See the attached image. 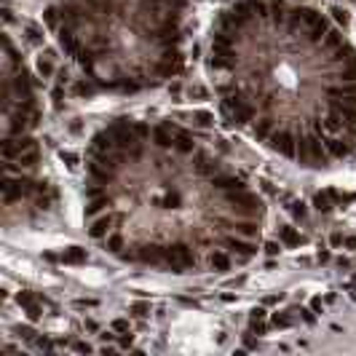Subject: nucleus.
Instances as JSON below:
<instances>
[{"instance_id": "obj_1", "label": "nucleus", "mask_w": 356, "mask_h": 356, "mask_svg": "<svg viewBox=\"0 0 356 356\" xmlns=\"http://www.w3.org/2000/svg\"><path fill=\"white\" fill-rule=\"evenodd\" d=\"M233 255L228 249H214L209 255V260H206V265L212 268L214 273H228V271H233Z\"/></svg>"}, {"instance_id": "obj_2", "label": "nucleus", "mask_w": 356, "mask_h": 356, "mask_svg": "<svg viewBox=\"0 0 356 356\" xmlns=\"http://www.w3.org/2000/svg\"><path fill=\"white\" fill-rule=\"evenodd\" d=\"M59 262L62 265H83V262H89V249L86 246H65V249L59 252Z\"/></svg>"}, {"instance_id": "obj_3", "label": "nucleus", "mask_w": 356, "mask_h": 356, "mask_svg": "<svg viewBox=\"0 0 356 356\" xmlns=\"http://www.w3.org/2000/svg\"><path fill=\"white\" fill-rule=\"evenodd\" d=\"M279 238H281V244H284V249H295V246L306 244V236H303L295 225H289V222L279 225Z\"/></svg>"}, {"instance_id": "obj_4", "label": "nucleus", "mask_w": 356, "mask_h": 356, "mask_svg": "<svg viewBox=\"0 0 356 356\" xmlns=\"http://www.w3.org/2000/svg\"><path fill=\"white\" fill-rule=\"evenodd\" d=\"M311 204H313V209H316V212H321V214H330V212L337 206V204H335V196H332V188H324V190H319L316 196H313Z\"/></svg>"}, {"instance_id": "obj_5", "label": "nucleus", "mask_w": 356, "mask_h": 356, "mask_svg": "<svg viewBox=\"0 0 356 356\" xmlns=\"http://www.w3.org/2000/svg\"><path fill=\"white\" fill-rule=\"evenodd\" d=\"M273 330H289L292 324H295V313L292 311H273L271 316H268Z\"/></svg>"}, {"instance_id": "obj_6", "label": "nucleus", "mask_w": 356, "mask_h": 356, "mask_svg": "<svg viewBox=\"0 0 356 356\" xmlns=\"http://www.w3.org/2000/svg\"><path fill=\"white\" fill-rule=\"evenodd\" d=\"M284 209L286 212H289V217H292V220H306V217H308V204H306V201H303V198H289V201H286V206H284Z\"/></svg>"}, {"instance_id": "obj_7", "label": "nucleus", "mask_w": 356, "mask_h": 356, "mask_svg": "<svg viewBox=\"0 0 356 356\" xmlns=\"http://www.w3.org/2000/svg\"><path fill=\"white\" fill-rule=\"evenodd\" d=\"M153 313V303L150 300H134L129 306V316L131 319H147Z\"/></svg>"}, {"instance_id": "obj_8", "label": "nucleus", "mask_w": 356, "mask_h": 356, "mask_svg": "<svg viewBox=\"0 0 356 356\" xmlns=\"http://www.w3.org/2000/svg\"><path fill=\"white\" fill-rule=\"evenodd\" d=\"M190 120H193V126H201V129H212L214 126V113L212 110H193L190 113Z\"/></svg>"}, {"instance_id": "obj_9", "label": "nucleus", "mask_w": 356, "mask_h": 356, "mask_svg": "<svg viewBox=\"0 0 356 356\" xmlns=\"http://www.w3.org/2000/svg\"><path fill=\"white\" fill-rule=\"evenodd\" d=\"M35 70H38V75L43 78V80H48V78L56 72V67H54V59H48V56H46V54H40V56H38V62H35Z\"/></svg>"}, {"instance_id": "obj_10", "label": "nucleus", "mask_w": 356, "mask_h": 356, "mask_svg": "<svg viewBox=\"0 0 356 356\" xmlns=\"http://www.w3.org/2000/svg\"><path fill=\"white\" fill-rule=\"evenodd\" d=\"M24 40H27L30 46H43V43H46L43 27H38V24H24Z\"/></svg>"}, {"instance_id": "obj_11", "label": "nucleus", "mask_w": 356, "mask_h": 356, "mask_svg": "<svg viewBox=\"0 0 356 356\" xmlns=\"http://www.w3.org/2000/svg\"><path fill=\"white\" fill-rule=\"evenodd\" d=\"M188 99L190 102H209L212 94L204 83H193V86H188Z\"/></svg>"}, {"instance_id": "obj_12", "label": "nucleus", "mask_w": 356, "mask_h": 356, "mask_svg": "<svg viewBox=\"0 0 356 356\" xmlns=\"http://www.w3.org/2000/svg\"><path fill=\"white\" fill-rule=\"evenodd\" d=\"M24 316H27V321L38 324V321L43 319V303L35 300V303H30V306H24Z\"/></svg>"}, {"instance_id": "obj_13", "label": "nucleus", "mask_w": 356, "mask_h": 356, "mask_svg": "<svg viewBox=\"0 0 356 356\" xmlns=\"http://www.w3.org/2000/svg\"><path fill=\"white\" fill-rule=\"evenodd\" d=\"M330 14H332V19H335L337 24H343V27H348V22H351V11H348L346 5H332Z\"/></svg>"}, {"instance_id": "obj_14", "label": "nucleus", "mask_w": 356, "mask_h": 356, "mask_svg": "<svg viewBox=\"0 0 356 356\" xmlns=\"http://www.w3.org/2000/svg\"><path fill=\"white\" fill-rule=\"evenodd\" d=\"M292 313H295V316H300L306 324H316V316H319L311 306H308V308L306 306H295V308H292Z\"/></svg>"}, {"instance_id": "obj_15", "label": "nucleus", "mask_w": 356, "mask_h": 356, "mask_svg": "<svg viewBox=\"0 0 356 356\" xmlns=\"http://www.w3.org/2000/svg\"><path fill=\"white\" fill-rule=\"evenodd\" d=\"M332 196H335V204L337 206H351L354 201H356V190L354 193H346V190H340V188H332Z\"/></svg>"}, {"instance_id": "obj_16", "label": "nucleus", "mask_w": 356, "mask_h": 356, "mask_svg": "<svg viewBox=\"0 0 356 356\" xmlns=\"http://www.w3.org/2000/svg\"><path fill=\"white\" fill-rule=\"evenodd\" d=\"M59 161L67 166V169H78V164H80V156H78L75 150H65V147H62V150H59Z\"/></svg>"}, {"instance_id": "obj_17", "label": "nucleus", "mask_w": 356, "mask_h": 356, "mask_svg": "<svg viewBox=\"0 0 356 356\" xmlns=\"http://www.w3.org/2000/svg\"><path fill=\"white\" fill-rule=\"evenodd\" d=\"M89 80H91V78H89ZM89 80H86V78L75 80V94H78V96H86V99H91V96L96 94V89L89 83Z\"/></svg>"}, {"instance_id": "obj_18", "label": "nucleus", "mask_w": 356, "mask_h": 356, "mask_svg": "<svg viewBox=\"0 0 356 356\" xmlns=\"http://www.w3.org/2000/svg\"><path fill=\"white\" fill-rule=\"evenodd\" d=\"M281 249H284V244H281V238H268L265 244H262V252H265L268 257H279Z\"/></svg>"}, {"instance_id": "obj_19", "label": "nucleus", "mask_w": 356, "mask_h": 356, "mask_svg": "<svg viewBox=\"0 0 356 356\" xmlns=\"http://www.w3.org/2000/svg\"><path fill=\"white\" fill-rule=\"evenodd\" d=\"M59 16H62V14L54 8V5H48V8L43 11V22L51 27V30H56V27H59Z\"/></svg>"}, {"instance_id": "obj_20", "label": "nucleus", "mask_w": 356, "mask_h": 356, "mask_svg": "<svg viewBox=\"0 0 356 356\" xmlns=\"http://www.w3.org/2000/svg\"><path fill=\"white\" fill-rule=\"evenodd\" d=\"M30 324H32V321H30ZM30 324H19V327H16V335H19L22 337V340H27V343H35V337H38V332L35 330H32V327Z\"/></svg>"}, {"instance_id": "obj_21", "label": "nucleus", "mask_w": 356, "mask_h": 356, "mask_svg": "<svg viewBox=\"0 0 356 356\" xmlns=\"http://www.w3.org/2000/svg\"><path fill=\"white\" fill-rule=\"evenodd\" d=\"M35 300H40V297L35 295V292H30V289H19V292H16V303H19L22 308L30 306V303H35Z\"/></svg>"}, {"instance_id": "obj_22", "label": "nucleus", "mask_w": 356, "mask_h": 356, "mask_svg": "<svg viewBox=\"0 0 356 356\" xmlns=\"http://www.w3.org/2000/svg\"><path fill=\"white\" fill-rule=\"evenodd\" d=\"M268 316H271V313H268L265 303H262V306H255L249 311V321H268Z\"/></svg>"}, {"instance_id": "obj_23", "label": "nucleus", "mask_w": 356, "mask_h": 356, "mask_svg": "<svg viewBox=\"0 0 356 356\" xmlns=\"http://www.w3.org/2000/svg\"><path fill=\"white\" fill-rule=\"evenodd\" d=\"M113 330H116L118 335H129V332H131V324H129V319H123V316L113 319Z\"/></svg>"}, {"instance_id": "obj_24", "label": "nucleus", "mask_w": 356, "mask_h": 356, "mask_svg": "<svg viewBox=\"0 0 356 356\" xmlns=\"http://www.w3.org/2000/svg\"><path fill=\"white\" fill-rule=\"evenodd\" d=\"M343 241H346V233L343 231H332L330 233V246L332 249H343Z\"/></svg>"}, {"instance_id": "obj_25", "label": "nucleus", "mask_w": 356, "mask_h": 356, "mask_svg": "<svg viewBox=\"0 0 356 356\" xmlns=\"http://www.w3.org/2000/svg\"><path fill=\"white\" fill-rule=\"evenodd\" d=\"M35 348L38 351H54V343L48 337H35Z\"/></svg>"}, {"instance_id": "obj_26", "label": "nucleus", "mask_w": 356, "mask_h": 356, "mask_svg": "<svg viewBox=\"0 0 356 356\" xmlns=\"http://www.w3.org/2000/svg\"><path fill=\"white\" fill-rule=\"evenodd\" d=\"M265 321H249V332L252 335H265Z\"/></svg>"}, {"instance_id": "obj_27", "label": "nucleus", "mask_w": 356, "mask_h": 356, "mask_svg": "<svg viewBox=\"0 0 356 356\" xmlns=\"http://www.w3.org/2000/svg\"><path fill=\"white\" fill-rule=\"evenodd\" d=\"M308 306H311L316 313H324V308H327V300H321V297L316 295V297H311V303H308Z\"/></svg>"}, {"instance_id": "obj_28", "label": "nucleus", "mask_w": 356, "mask_h": 356, "mask_svg": "<svg viewBox=\"0 0 356 356\" xmlns=\"http://www.w3.org/2000/svg\"><path fill=\"white\" fill-rule=\"evenodd\" d=\"M330 260H332L330 249H319V252H316V262H319V265H327Z\"/></svg>"}, {"instance_id": "obj_29", "label": "nucleus", "mask_w": 356, "mask_h": 356, "mask_svg": "<svg viewBox=\"0 0 356 356\" xmlns=\"http://www.w3.org/2000/svg\"><path fill=\"white\" fill-rule=\"evenodd\" d=\"M343 249L356 252V236H354V233H346V241H343Z\"/></svg>"}, {"instance_id": "obj_30", "label": "nucleus", "mask_w": 356, "mask_h": 356, "mask_svg": "<svg viewBox=\"0 0 356 356\" xmlns=\"http://www.w3.org/2000/svg\"><path fill=\"white\" fill-rule=\"evenodd\" d=\"M284 297L286 295H281V292H279V295H268L262 303H265V306H279V303H284Z\"/></svg>"}, {"instance_id": "obj_31", "label": "nucleus", "mask_w": 356, "mask_h": 356, "mask_svg": "<svg viewBox=\"0 0 356 356\" xmlns=\"http://www.w3.org/2000/svg\"><path fill=\"white\" fill-rule=\"evenodd\" d=\"M169 94H171V96H174V99H177V102H180V96H182V86H180V83H177V80H174V83H171V86H169Z\"/></svg>"}, {"instance_id": "obj_32", "label": "nucleus", "mask_w": 356, "mask_h": 356, "mask_svg": "<svg viewBox=\"0 0 356 356\" xmlns=\"http://www.w3.org/2000/svg\"><path fill=\"white\" fill-rule=\"evenodd\" d=\"M244 281H246V276H238V279H231V281H228V286H233V289H238V286H244Z\"/></svg>"}, {"instance_id": "obj_33", "label": "nucleus", "mask_w": 356, "mask_h": 356, "mask_svg": "<svg viewBox=\"0 0 356 356\" xmlns=\"http://www.w3.org/2000/svg\"><path fill=\"white\" fill-rule=\"evenodd\" d=\"M96 300H75V308H94Z\"/></svg>"}, {"instance_id": "obj_34", "label": "nucleus", "mask_w": 356, "mask_h": 356, "mask_svg": "<svg viewBox=\"0 0 356 356\" xmlns=\"http://www.w3.org/2000/svg\"><path fill=\"white\" fill-rule=\"evenodd\" d=\"M72 348H75V351H80V354H89V351H91V346H89V343H83V340H80V343H75V346H72Z\"/></svg>"}, {"instance_id": "obj_35", "label": "nucleus", "mask_w": 356, "mask_h": 356, "mask_svg": "<svg viewBox=\"0 0 356 356\" xmlns=\"http://www.w3.org/2000/svg\"><path fill=\"white\" fill-rule=\"evenodd\" d=\"M3 19H5V24H11V22H14V11H11L8 5L3 8Z\"/></svg>"}, {"instance_id": "obj_36", "label": "nucleus", "mask_w": 356, "mask_h": 356, "mask_svg": "<svg viewBox=\"0 0 356 356\" xmlns=\"http://www.w3.org/2000/svg\"><path fill=\"white\" fill-rule=\"evenodd\" d=\"M83 327H86L89 332H96V330H99V324H96L94 319H86V324H83Z\"/></svg>"}, {"instance_id": "obj_37", "label": "nucleus", "mask_w": 356, "mask_h": 356, "mask_svg": "<svg viewBox=\"0 0 356 356\" xmlns=\"http://www.w3.org/2000/svg\"><path fill=\"white\" fill-rule=\"evenodd\" d=\"M220 300H222V303H236V295H231V292H222Z\"/></svg>"}, {"instance_id": "obj_38", "label": "nucleus", "mask_w": 356, "mask_h": 356, "mask_svg": "<svg viewBox=\"0 0 356 356\" xmlns=\"http://www.w3.org/2000/svg\"><path fill=\"white\" fill-rule=\"evenodd\" d=\"M337 265H340V268H351V260H348V257H337Z\"/></svg>"}, {"instance_id": "obj_39", "label": "nucleus", "mask_w": 356, "mask_h": 356, "mask_svg": "<svg viewBox=\"0 0 356 356\" xmlns=\"http://www.w3.org/2000/svg\"><path fill=\"white\" fill-rule=\"evenodd\" d=\"M324 300H327V303H335V300H337V295H335V292H327Z\"/></svg>"}]
</instances>
